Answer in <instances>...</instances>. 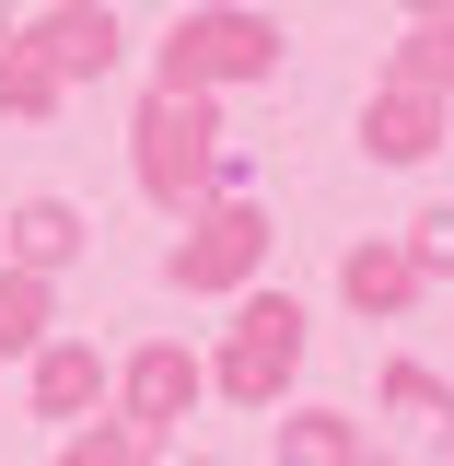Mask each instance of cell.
Here are the masks:
<instances>
[{
  "label": "cell",
  "instance_id": "obj_5",
  "mask_svg": "<svg viewBox=\"0 0 454 466\" xmlns=\"http://www.w3.org/2000/svg\"><path fill=\"white\" fill-rule=\"evenodd\" d=\"M198 397H210V361H198L187 339H152L128 373H116V420H128V431H152V443H164Z\"/></svg>",
  "mask_w": 454,
  "mask_h": 466
},
{
  "label": "cell",
  "instance_id": "obj_6",
  "mask_svg": "<svg viewBox=\"0 0 454 466\" xmlns=\"http://www.w3.org/2000/svg\"><path fill=\"white\" fill-rule=\"evenodd\" d=\"M454 140V94H419V82H373L361 94V152L373 164H431Z\"/></svg>",
  "mask_w": 454,
  "mask_h": 466
},
{
  "label": "cell",
  "instance_id": "obj_13",
  "mask_svg": "<svg viewBox=\"0 0 454 466\" xmlns=\"http://www.w3.org/2000/svg\"><path fill=\"white\" fill-rule=\"evenodd\" d=\"M58 106H70V82L12 35V47H0V116H58Z\"/></svg>",
  "mask_w": 454,
  "mask_h": 466
},
{
  "label": "cell",
  "instance_id": "obj_3",
  "mask_svg": "<svg viewBox=\"0 0 454 466\" xmlns=\"http://www.w3.org/2000/svg\"><path fill=\"white\" fill-rule=\"evenodd\" d=\"M303 350H315L303 303H291V291H245L233 339L210 350V397H233V408H280V385L303 373Z\"/></svg>",
  "mask_w": 454,
  "mask_h": 466
},
{
  "label": "cell",
  "instance_id": "obj_10",
  "mask_svg": "<svg viewBox=\"0 0 454 466\" xmlns=\"http://www.w3.org/2000/svg\"><path fill=\"white\" fill-rule=\"evenodd\" d=\"M106 385H116V373H106L82 339H47V350H35V373H24L35 420H94V408H106Z\"/></svg>",
  "mask_w": 454,
  "mask_h": 466
},
{
  "label": "cell",
  "instance_id": "obj_19",
  "mask_svg": "<svg viewBox=\"0 0 454 466\" xmlns=\"http://www.w3.org/2000/svg\"><path fill=\"white\" fill-rule=\"evenodd\" d=\"M12 35H24V24H12V0H0V47H12Z\"/></svg>",
  "mask_w": 454,
  "mask_h": 466
},
{
  "label": "cell",
  "instance_id": "obj_15",
  "mask_svg": "<svg viewBox=\"0 0 454 466\" xmlns=\"http://www.w3.org/2000/svg\"><path fill=\"white\" fill-rule=\"evenodd\" d=\"M373 397L397 408V420H454V385L431 373V361H385V373H373Z\"/></svg>",
  "mask_w": 454,
  "mask_h": 466
},
{
  "label": "cell",
  "instance_id": "obj_1",
  "mask_svg": "<svg viewBox=\"0 0 454 466\" xmlns=\"http://www.w3.org/2000/svg\"><path fill=\"white\" fill-rule=\"evenodd\" d=\"M222 106L210 94H175V82H152V106H140V128H128V175H140V198L152 210H198V198H222Z\"/></svg>",
  "mask_w": 454,
  "mask_h": 466
},
{
  "label": "cell",
  "instance_id": "obj_18",
  "mask_svg": "<svg viewBox=\"0 0 454 466\" xmlns=\"http://www.w3.org/2000/svg\"><path fill=\"white\" fill-rule=\"evenodd\" d=\"M397 12H408V24H443V12H454V0H397Z\"/></svg>",
  "mask_w": 454,
  "mask_h": 466
},
{
  "label": "cell",
  "instance_id": "obj_4",
  "mask_svg": "<svg viewBox=\"0 0 454 466\" xmlns=\"http://www.w3.org/2000/svg\"><path fill=\"white\" fill-rule=\"evenodd\" d=\"M257 268H268V210L257 198H198L187 233H175V257H164L175 291H245Z\"/></svg>",
  "mask_w": 454,
  "mask_h": 466
},
{
  "label": "cell",
  "instance_id": "obj_20",
  "mask_svg": "<svg viewBox=\"0 0 454 466\" xmlns=\"http://www.w3.org/2000/svg\"><path fill=\"white\" fill-rule=\"evenodd\" d=\"M187 466H210V455H187Z\"/></svg>",
  "mask_w": 454,
  "mask_h": 466
},
{
  "label": "cell",
  "instance_id": "obj_2",
  "mask_svg": "<svg viewBox=\"0 0 454 466\" xmlns=\"http://www.w3.org/2000/svg\"><path fill=\"white\" fill-rule=\"evenodd\" d=\"M152 58H164V82H175V94L280 82V24H268V12H245V0H210V12H175Z\"/></svg>",
  "mask_w": 454,
  "mask_h": 466
},
{
  "label": "cell",
  "instance_id": "obj_17",
  "mask_svg": "<svg viewBox=\"0 0 454 466\" xmlns=\"http://www.w3.org/2000/svg\"><path fill=\"white\" fill-rule=\"evenodd\" d=\"M408 257H419V280H454V198H431L408 222Z\"/></svg>",
  "mask_w": 454,
  "mask_h": 466
},
{
  "label": "cell",
  "instance_id": "obj_14",
  "mask_svg": "<svg viewBox=\"0 0 454 466\" xmlns=\"http://www.w3.org/2000/svg\"><path fill=\"white\" fill-rule=\"evenodd\" d=\"M385 82H419V94H454V12L443 24H408L397 35V70Z\"/></svg>",
  "mask_w": 454,
  "mask_h": 466
},
{
  "label": "cell",
  "instance_id": "obj_7",
  "mask_svg": "<svg viewBox=\"0 0 454 466\" xmlns=\"http://www.w3.org/2000/svg\"><path fill=\"white\" fill-rule=\"evenodd\" d=\"M24 47H35V58H47V70H58V82H106V70H116V58H128V24H116V12H106V0H58V12H47V24H24Z\"/></svg>",
  "mask_w": 454,
  "mask_h": 466
},
{
  "label": "cell",
  "instance_id": "obj_16",
  "mask_svg": "<svg viewBox=\"0 0 454 466\" xmlns=\"http://www.w3.org/2000/svg\"><path fill=\"white\" fill-rule=\"evenodd\" d=\"M164 455V443H152V431H128V420H106V431H70V443H58V466H152Z\"/></svg>",
  "mask_w": 454,
  "mask_h": 466
},
{
  "label": "cell",
  "instance_id": "obj_8",
  "mask_svg": "<svg viewBox=\"0 0 454 466\" xmlns=\"http://www.w3.org/2000/svg\"><path fill=\"white\" fill-rule=\"evenodd\" d=\"M419 291H431V280H419V257H408V245H385V233L338 257V303H349V315H373V327H385V315H408Z\"/></svg>",
  "mask_w": 454,
  "mask_h": 466
},
{
  "label": "cell",
  "instance_id": "obj_9",
  "mask_svg": "<svg viewBox=\"0 0 454 466\" xmlns=\"http://www.w3.org/2000/svg\"><path fill=\"white\" fill-rule=\"evenodd\" d=\"M268 431H280V466H397L349 408H280Z\"/></svg>",
  "mask_w": 454,
  "mask_h": 466
},
{
  "label": "cell",
  "instance_id": "obj_11",
  "mask_svg": "<svg viewBox=\"0 0 454 466\" xmlns=\"http://www.w3.org/2000/svg\"><path fill=\"white\" fill-rule=\"evenodd\" d=\"M0 245H12V268H47V280H58V268L94 245V222H82L70 198H24V210L0 222Z\"/></svg>",
  "mask_w": 454,
  "mask_h": 466
},
{
  "label": "cell",
  "instance_id": "obj_12",
  "mask_svg": "<svg viewBox=\"0 0 454 466\" xmlns=\"http://www.w3.org/2000/svg\"><path fill=\"white\" fill-rule=\"evenodd\" d=\"M47 327H58V280L0 257V361H35V350H47Z\"/></svg>",
  "mask_w": 454,
  "mask_h": 466
}]
</instances>
